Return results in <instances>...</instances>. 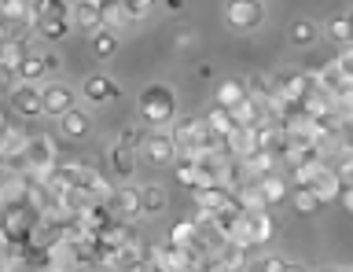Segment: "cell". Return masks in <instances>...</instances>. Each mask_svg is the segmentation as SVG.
Returning a JSON list of instances; mask_svg holds the SVG:
<instances>
[{"mask_svg":"<svg viewBox=\"0 0 353 272\" xmlns=\"http://www.w3.org/2000/svg\"><path fill=\"white\" fill-rule=\"evenodd\" d=\"M165 8H170V12H181V8H184V0H165Z\"/></svg>","mask_w":353,"mask_h":272,"instance_id":"7bdbcfd3","label":"cell"},{"mask_svg":"<svg viewBox=\"0 0 353 272\" xmlns=\"http://www.w3.org/2000/svg\"><path fill=\"white\" fill-rule=\"evenodd\" d=\"M287 41H291L294 48H313L320 41V26L313 19H291V26H287Z\"/></svg>","mask_w":353,"mask_h":272,"instance_id":"5bb4252c","label":"cell"},{"mask_svg":"<svg viewBox=\"0 0 353 272\" xmlns=\"http://www.w3.org/2000/svg\"><path fill=\"white\" fill-rule=\"evenodd\" d=\"M283 272H305V265H298V261H287Z\"/></svg>","mask_w":353,"mask_h":272,"instance_id":"b9f144b4","label":"cell"},{"mask_svg":"<svg viewBox=\"0 0 353 272\" xmlns=\"http://www.w3.org/2000/svg\"><path fill=\"white\" fill-rule=\"evenodd\" d=\"M195 74H199V78H210L214 70H210V63H199V67H195Z\"/></svg>","mask_w":353,"mask_h":272,"instance_id":"60d3db41","label":"cell"},{"mask_svg":"<svg viewBox=\"0 0 353 272\" xmlns=\"http://www.w3.org/2000/svg\"><path fill=\"white\" fill-rule=\"evenodd\" d=\"M250 96V89H247V81H239V78H225L217 85V103L221 107H236V103H243Z\"/></svg>","mask_w":353,"mask_h":272,"instance_id":"ffe728a7","label":"cell"},{"mask_svg":"<svg viewBox=\"0 0 353 272\" xmlns=\"http://www.w3.org/2000/svg\"><path fill=\"white\" fill-rule=\"evenodd\" d=\"M170 243H176V247H195L199 243V228H195V221L192 217H184V221H176L173 228H170Z\"/></svg>","mask_w":353,"mask_h":272,"instance_id":"cb8c5ba5","label":"cell"},{"mask_svg":"<svg viewBox=\"0 0 353 272\" xmlns=\"http://www.w3.org/2000/svg\"><path fill=\"white\" fill-rule=\"evenodd\" d=\"M346 15H350V23H353V8H350V12H346Z\"/></svg>","mask_w":353,"mask_h":272,"instance_id":"f6af8a7d","label":"cell"},{"mask_svg":"<svg viewBox=\"0 0 353 272\" xmlns=\"http://www.w3.org/2000/svg\"><path fill=\"white\" fill-rule=\"evenodd\" d=\"M276 81H280V96L287 103H302L305 96H309V89H313V78H309L305 70H276Z\"/></svg>","mask_w":353,"mask_h":272,"instance_id":"5b68a950","label":"cell"},{"mask_svg":"<svg viewBox=\"0 0 353 272\" xmlns=\"http://www.w3.org/2000/svg\"><path fill=\"white\" fill-rule=\"evenodd\" d=\"M276 162H280V155H276V151H254L250 158H243V166H247L254 177H269V173L276 169Z\"/></svg>","mask_w":353,"mask_h":272,"instance_id":"603a6c76","label":"cell"},{"mask_svg":"<svg viewBox=\"0 0 353 272\" xmlns=\"http://www.w3.org/2000/svg\"><path fill=\"white\" fill-rule=\"evenodd\" d=\"M225 23L236 30V34L258 30L265 23V4L261 0H228L225 4Z\"/></svg>","mask_w":353,"mask_h":272,"instance_id":"3957f363","label":"cell"},{"mask_svg":"<svg viewBox=\"0 0 353 272\" xmlns=\"http://www.w3.org/2000/svg\"><path fill=\"white\" fill-rule=\"evenodd\" d=\"M217 258H221V265H225L228 272H243V269H247V250L236 247V243H228L225 250H217Z\"/></svg>","mask_w":353,"mask_h":272,"instance_id":"f1b7e54d","label":"cell"},{"mask_svg":"<svg viewBox=\"0 0 353 272\" xmlns=\"http://www.w3.org/2000/svg\"><path fill=\"white\" fill-rule=\"evenodd\" d=\"M176 180L184 184V188H199V166L195 162H176Z\"/></svg>","mask_w":353,"mask_h":272,"instance_id":"1f68e13d","label":"cell"},{"mask_svg":"<svg viewBox=\"0 0 353 272\" xmlns=\"http://www.w3.org/2000/svg\"><path fill=\"white\" fill-rule=\"evenodd\" d=\"M118 52V34L114 30H96L92 34V56L96 59H110Z\"/></svg>","mask_w":353,"mask_h":272,"instance_id":"484cf974","label":"cell"},{"mask_svg":"<svg viewBox=\"0 0 353 272\" xmlns=\"http://www.w3.org/2000/svg\"><path fill=\"white\" fill-rule=\"evenodd\" d=\"M283 265H287L283 258H272V254H265V258H261V261H258V265H254L250 272H283Z\"/></svg>","mask_w":353,"mask_h":272,"instance_id":"836d02e7","label":"cell"},{"mask_svg":"<svg viewBox=\"0 0 353 272\" xmlns=\"http://www.w3.org/2000/svg\"><path fill=\"white\" fill-rule=\"evenodd\" d=\"M346 272H353V269H346Z\"/></svg>","mask_w":353,"mask_h":272,"instance_id":"bcb514c9","label":"cell"},{"mask_svg":"<svg viewBox=\"0 0 353 272\" xmlns=\"http://www.w3.org/2000/svg\"><path fill=\"white\" fill-rule=\"evenodd\" d=\"M232 199V188H225V184H214V188H195V206L199 210H221Z\"/></svg>","mask_w":353,"mask_h":272,"instance_id":"d6986e66","label":"cell"},{"mask_svg":"<svg viewBox=\"0 0 353 272\" xmlns=\"http://www.w3.org/2000/svg\"><path fill=\"white\" fill-rule=\"evenodd\" d=\"M55 166H59V147H55L52 133H37L30 140V151H26V173L30 177H44Z\"/></svg>","mask_w":353,"mask_h":272,"instance_id":"7a4b0ae2","label":"cell"},{"mask_svg":"<svg viewBox=\"0 0 353 272\" xmlns=\"http://www.w3.org/2000/svg\"><path fill=\"white\" fill-rule=\"evenodd\" d=\"M327 37L331 41H339V45H353V23H350V15H335L327 23Z\"/></svg>","mask_w":353,"mask_h":272,"instance_id":"f546056e","label":"cell"},{"mask_svg":"<svg viewBox=\"0 0 353 272\" xmlns=\"http://www.w3.org/2000/svg\"><path fill=\"white\" fill-rule=\"evenodd\" d=\"M107 162H110V173H114L118 180H129L132 169H137V151L114 140V144H110V151H107Z\"/></svg>","mask_w":353,"mask_h":272,"instance_id":"8fae6325","label":"cell"},{"mask_svg":"<svg viewBox=\"0 0 353 272\" xmlns=\"http://www.w3.org/2000/svg\"><path fill=\"white\" fill-rule=\"evenodd\" d=\"M74 30H85L88 37L96 30H103V12H99V0H74V15H70Z\"/></svg>","mask_w":353,"mask_h":272,"instance_id":"9c48e42d","label":"cell"},{"mask_svg":"<svg viewBox=\"0 0 353 272\" xmlns=\"http://www.w3.org/2000/svg\"><path fill=\"white\" fill-rule=\"evenodd\" d=\"M48 15L70 19V15H74V4H70V0H48Z\"/></svg>","mask_w":353,"mask_h":272,"instance_id":"e575fe53","label":"cell"},{"mask_svg":"<svg viewBox=\"0 0 353 272\" xmlns=\"http://www.w3.org/2000/svg\"><path fill=\"white\" fill-rule=\"evenodd\" d=\"M66 111H74V92L66 89V85H55V81L44 85V114L59 122Z\"/></svg>","mask_w":353,"mask_h":272,"instance_id":"30bf717a","label":"cell"},{"mask_svg":"<svg viewBox=\"0 0 353 272\" xmlns=\"http://www.w3.org/2000/svg\"><path fill=\"white\" fill-rule=\"evenodd\" d=\"M339 67H342V74L353 81V45H346L342 48V56H339Z\"/></svg>","mask_w":353,"mask_h":272,"instance_id":"74e56055","label":"cell"},{"mask_svg":"<svg viewBox=\"0 0 353 272\" xmlns=\"http://www.w3.org/2000/svg\"><path fill=\"white\" fill-rule=\"evenodd\" d=\"M261 191H265V202H269V206L283 202L287 195H291V188H287V180L280 177V173H269V177H261Z\"/></svg>","mask_w":353,"mask_h":272,"instance_id":"d4e9b609","label":"cell"},{"mask_svg":"<svg viewBox=\"0 0 353 272\" xmlns=\"http://www.w3.org/2000/svg\"><path fill=\"white\" fill-rule=\"evenodd\" d=\"M151 4H154V0H125V8H129L132 19H143V15L151 12Z\"/></svg>","mask_w":353,"mask_h":272,"instance_id":"d590c367","label":"cell"},{"mask_svg":"<svg viewBox=\"0 0 353 272\" xmlns=\"http://www.w3.org/2000/svg\"><path fill=\"white\" fill-rule=\"evenodd\" d=\"M247 224H250V236H254V243H258V247H265L276 236V221H272L269 210H250L247 213Z\"/></svg>","mask_w":353,"mask_h":272,"instance_id":"2e32d148","label":"cell"},{"mask_svg":"<svg viewBox=\"0 0 353 272\" xmlns=\"http://www.w3.org/2000/svg\"><path fill=\"white\" fill-rule=\"evenodd\" d=\"M309 188H313L324 202H335V199H342V191H346V180H342V173L335 166H320V173L313 177Z\"/></svg>","mask_w":353,"mask_h":272,"instance_id":"52a82bcc","label":"cell"},{"mask_svg":"<svg viewBox=\"0 0 353 272\" xmlns=\"http://www.w3.org/2000/svg\"><path fill=\"white\" fill-rule=\"evenodd\" d=\"M192 41H195L192 30H181V34H176V45H192Z\"/></svg>","mask_w":353,"mask_h":272,"instance_id":"ab89813d","label":"cell"},{"mask_svg":"<svg viewBox=\"0 0 353 272\" xmlns=\"http://www.w3.org/2000/svg\"><path fill=\"white\" fill-rule=\"evenodd\" d=\"M291 199H294V210H298V213H305V217H309V213H316L320 206H324V199H320L313 188H294Z\"/></svg>","mask_w":353,"mask_h":272,"instance_id":"83f0119b","label":"cell"},{"mask_svg":"<svg viewBox=\"0 0 353 272\" xmlns=\"http://www.w3.org/2000/svg\"><path fill=\"white\" fill-rule=\"evenodd\" d=\"M81 92H85V100L92 107H103V103H110V100H118V96H121V89L110 78H103V74H88L85 85H81Z\"/></svg>","mask_w":353,"mask_h":272,"instance_id":"ba28073f","label":"cell"},{"mask_svg":"<svg viewBox=\"0 0 353 272\" xmlns=\"http://www.w3.org/2000/svg\"><path fill=\"white\" fill-rule=\"evenodd\" d=\"M148 133H143L140 125H121L118 129V144H125V147H132V151H143V144H148Z\"/></svg>","mask_w":353,"mask_h":272,"instance_id":"4dcf8cb0","label":"cell"},{"mask_svg":"<svg viewBox=\"0 0 353 272\" xmlns=\"http://www.w3.org/2000/svg\"><path fill=\"white\" fill-rule=\"evenodd\" d=\"M88 129H92V114L85 107H74V111H66L59 118V133L66 140H81V136H88Z\"/></svg>","mask_w":353,"mask_h":272,"instance_id":"7c38bea8","label":"cell"},{"mask_svg":"<svg viewBox=\"0 0 353 272\" xmlns=\"http://www.w3.org/2000/svg\"><path fill=\"white\" fill-rule=\"evenodd\" d=\"M74 30L70 19H59V15H44L41 23H37V37L41 41H48V45H59V41L66 37Z\"/></svg>","mask_w":353,"mask_h":272,"instance_id":"e0dca14e","label":"cell"},{"mask_svg":"<svg viewBox=\"0 0 353 272\" xmlns=\"http://www.w3.org/2000/svg\"><path fill=\"white\" fill-rule=\"evenodd\" d=\"M331 111H335V118H339L342 125H353V92L339 96V100H335V107H331Z\"/></svg>","mask_w":353,"mask_h":272,"instance_id":"d6a6232c","label":"cell"},{"mask_svg":"<svg viewBox=\"0 0 353 272\" xmlns=\"http://www.w3.org/2000/svg\"><path fill=\"white\" fill-rule=\"evenodd\" d=\"M140 118L148 125H173L176 122V92L162 81H151L148 89L140 92Z\"/></svg>","mask_w":353,"mask_h":272,"instance_id":"6da1fadb","label":"cell"},{"mask_svg":"<svg viewBox=\"0 0 353 272\" xmlns=\"http://www.w3.org/2000/svg\"><path fill=\"white\" fill-rule=\"evenodd\" d=\"M8 103L22 118H41L44 114V89H37L33 81H19L15 89H8Z\"/></svg>","mask_w":353,"mask_h":272,"instance_id":"277c9868","label":"cell"},{"mask_svg":"<svg viewBox=\"0 0 353 272\" xmlns=\"http://www.w3.org/2000/svg\"><path fill=\"white\" fill-rule=\"evenodd\" d=\"M143 217H151V213H162L165 206H170V195H165L162 184H143Z\"/></svg>","mask_w":353,"mask_h":272,"instance_id":"7402d4cb","label":"cell"},{"mask_svg":"<svg viewBox=\"0 0 353 272\" xmlns=\"http://www.w3.org/2000/svg\"><path fill=\"white\" fill-rule=\"evenodd\" d=\"M342 206H346V213H353V184H346V191H342Z\"/></svg>","mask_w":353,"mask_h":272,"instance_id":"f35d334b","label":"cell"},{"mask_svg":"<svg viewBox=\"0 0 353 272\" xmlns=\"http://www.w3.org/2000/svg\"><path fill=\"white\" fill-rule=\"evenodd\" d=\"M203 118H206V125L214 129L217 136H228L232 129H236V114H232V107H221V103H214V107H210V111H206Z\"/></svg>","mask_w":353,"mask_h":272,"instance_id":"44dd1931","label":"cell"},{"mask_svg":"<svg viewBox=\"0 0 353 272\" xmlns=\"http://www.w3.org/2000/svg\"><path fill=\"white\" fill-rule=\"evenodd\" d=\"M320 272H346V269H339V265H327V269H320Z\"/></svg>","mask_w":353,"mask_h":272,"instance_id":"ee69618b","label":"cell"},{"mask_svg":"<svg viewBox=\"0 0 353 272\" xmlns=\"http://www.w3.org/2000/svg\"><path fill=\"white\" fill-rule=\"evenodd\" d=\"M41 56H44V67H48V74H59V67H63L59 52H55V48H44Z\"/></svg>","mask_w":353,"mask_h":272,"instance_id":"8d00e7d4","label":"cell"},{"mask_svg":"<svg viewBox=\"0 0 353 272\" xmlns=\"http://www.w3.org/2000/svg\"><path fill=\"white\" fill-rule=\"evenodd\" d=\"M247 89L258 103H272V100H283L280 96V81H276V74H250L247 78Z\"/></svg>","mask_w":353,"mask_h":272,"instance_id":"4fadbf2b","label":"cell"},{"mask_svg":"<svg viewBox=\"0 0 353 272\" xmlns=\"http://www.w3.org/2000/svg\"><path fill=\"white\" fill-rule=\"evenodd\" d=\"M143 155H148V162H151V166H170V162H176V147H173L170 133H162V136H151L148 144H143Z\"/></svg>","mask_w":353,"mask_h":272,"instance_id":"9a60e30c","label":"cell"},{"mask_svg":"<svg viewBox=\"0 0 353 272\" xmlns=\"http://www.w3.org/2000/svg\"><path fill=\"white\" fill-rule=\"evenodd\" d=\"M19 78H22V81H33V85L48 78V67H44V56H33V52H30V56L22 59V67H19Z\"/></svg>","mask_w":353,"mask_h":272,"instance_id":"4316f807","label":"cell"},{"mask_svg":"<svg viewBox=\"0 0 353 272\" xmlns=\"http://www.w3.org/2000/svg\"><path fill=\"white\" fill-rule=\"evenodd\" d=\"M110 210H114L121 221H140L143 217V191L132 188V184H121L114 202H110Z\"/></svg>","mask_w":353,"mask_h":272,"instance_id":"8992f818","label":"cell"},{"mask_svg":"<svg viewBox=\"0 0 353 272\" xmlns=\"http://www.w3.org/2000/svg\"><path fill=\"white\" fill-rule=\"evenodd\" d=\"M99 12H103V30H114V34H118L125 23H132L125 0H99Z\"/></svg>","mask_w":353,"mask_h":272,"instance_id":"ac0fdd59","label":"cell"}]
</instances>
